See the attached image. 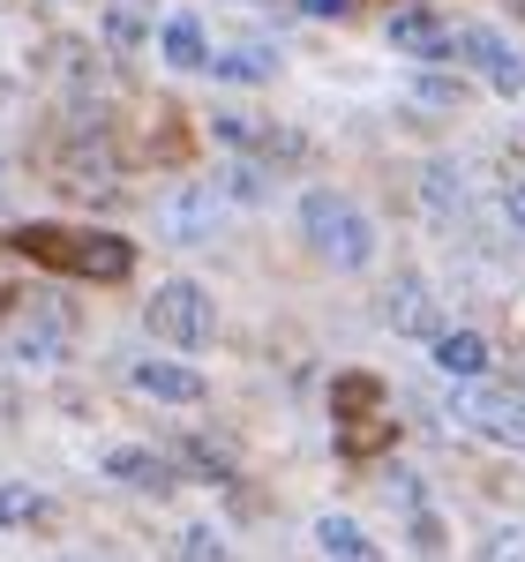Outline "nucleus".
Here are the masks:
<instances>
[{"label":"nucleus","mask_w":525,"mask_h":562,"mask_svg":"<svg viewBox=\"0 0 525 562\" xmlns=\"http://www.w3.org/2000/svg\"><path fill=\"white\" fill-rule=\"evenodd\" d=\"M383 315H391L405 338H436L443 330V307H436V285L428 278H398L391 293H383Z\"/></svg>","instance_id":"nucleus-8"},{"label":"nucleus","mask_w":525,"mask_h":562,"mask_svg":"<svg viewBox=\"0 0 525 562\" xmlns=\"http://www.w3.org/2000/svg\"><path fill=\"white\" fill-rule=\"evenodd\" d=\"M158 53H166L174 68H211V38H203L196 15H174V23L158 31Z\"/></svg>","instance_id":"nucleus-16"},{"label":"nucleus","mask_w":525,"mask_h":562,"mask_svg":"<svg viewBox=\"0 0 525 562\" xmlns=\"http://www.w3.org/2000/svg\"><path fill=\"white\" fill-rule=\"evenodd\" d=\"M60 562H121V555H98V548H76V555H60Z\"/></svg>","instance_id":"nucleus-26"},{"label":"nucleus","mask_w":525,"mask_h":562,"mask_svg":"<svg viewBox=\"0 0 525 562\" xmlns=\"http://www.w3.org/2000/svg\"><path fill=\"white\" fill-rule=\"evenodd\" d=\"M450 53L473 60L503 98H518V90H525V60H518V45L503 38V31H488V23H458V31H450Z\"/></svg>","instance_id":"nucleus-6"},{"label":"nucleus","mask_w":525,"mask_h":562,"mask_svg":"<svg viewBox=\"0 0 525 562\" xmlns=\"http://www.w3.org/2000/svg\"><path fill=\"white\" fill-rule=\"evenodd\" d=\"M413 98H421L428 113H450V105H466V90L450 83V76H421V90H413Z\"/></svg>","instance_id":"nucleus-21"},{"label":"nucleus","mask_w":525,"mask_h":562,"mask_svg":"<svg viewBox=\"0 0 525 562\" xmlns=\"http://www.w3.org/2000/svg\"><path fill=\"white\" fill-rule=\"evenodd\" d=\"M15 352L23 360H60V315H45V323H23V338H15Z\"/></svg>","instance_id":"nucleus-19"},{"label":"nucleus","mask_w":525,"mask_h":562,"mask_svg":"<svg viewBox=\"0 0 525 562\" xmlns=\"http://www.w3.org/2000/svg\"><path fill=\"white\" fill-rule=\"evenodd\" d=\"M180 555H188V562H225V548L203 532V525H188V532H180Z\"/></svg>","instance_id":"nucleus-22"},{"label":"nucleus","mask_w":525,"mask_h":562,"mask_svg":"<svg viewBox=\"0 0 525 562\" xmlns=\"http://www.w3.org/2000/svg\"><path fill=\"white\" fill-rule=\"evenodd\" d=\"M45 518V495L23 487V480H0V532H23V525Z\"/></svg>","instance_id":"nucleus-17"},{"label":"nucleus","mask_w":525,"mask_h":562,"mask_svg":"<svg viewBox=\"0 0 525 562\" xmlns=\"http://www.w3.org/2000/svg\"><path fill=\"white\" fill-rule=\"evenodd\" d=\"M331 413H338V450L346 458H376L391 442V413H383V383L376 375H338Z\"/></svg>","instance_id":"nucleus-4"},{"label":"nucleus","mask_w":525,"mask_h":562,"mask_svg":"<svg viewBox=\"0 0 525 562\" xmlns=\"http://www.w3.org/2000/svg\"><path fill=\"white\" fill-rule=\"evenodd\" d=\"M315 548H323V562H383V548H376L353 518H338V510L315 518Z\"/></svg>","instance_id":"nucleus-13"},{"label":"nucleus","mask_w":525,"mask_h":562,"mask_svg":"<svg viewBox=\"0 0 525 562\" xmlns=\"http://www.w3.org/2000/svg\"><path fill=\"white\" fill-rule=\"evenodd\" d=\"M391 45L413 53V60H443V53H450V31H443V15H428V8H398L391 15Z\"/></svg>","instance_id":"nucleus-10"},{"label":"nucleus","mask_w":525,"mask_h":562,"mask_svg":"<svg viewBox=\"0 0 525 562\" xmlns=\"http://www.w3.org/2000/svg\"><path fill=\"white\" fill-rule=\"evenodd\" d=\"M143 38H150L143 8H105V45H121V53H129V45H143Z\"/></svg>","instance_id":"nucleus-20"},{"label":"nucleus","mask_w":525,"mask_h":562,"mask_svg":"<svg viewBox=\"0 0 525 562\" xmlns=\"http://www.w3.org/2000/svg\"><path fill=\"white\" fill-rule=\"evenodd\" d=\"M143 323H150L158 346L203 352V346H211V330H219V307H211V293H203L196 278H166V285L150 293V307H143Z\"/></svg>","instance_id":"nucleus-3"},{"label":"nucleus","mask_w":525,"mask_h":562,"mask_svg":"<svg viewBox=\"0 0 525 562\" xmlns=\"http://www.w3.org/2000/svg\"><path fill=\"white\" fill-rule=\"evenodd\" d=\"M211 188H219V195H241V203H262V195H270V173H262L256 158H225Z\"/></svg>","instance_id":"nucleus-18"},{"label":"nucleus","mask_w":525,"mask_h":562,"mask_svg":"<svg viewBox=\"0 0 525 562\" xmlns=\"http://www.w3.org/2000/svg\"><path fill=\"white\" fill-rule=\"evenodd\" d=\"M105 480H121V487H143V495H166V487H174V465H166L158 450L129 442V450H113V458H105Z\"/></svg>","instance_id":"nucleus-11"},{"label":"nucleus","mask_w":525,"mask_h":562,"mask_svg":"<svg viewBox=\"0 0 525 562\" xmlns=\"http://www.w3.org/2000/svg\"><path fill=\"white\" fill-rule=\"evenodd\" d=\"M211 68H219L225 83H262V76H278V45L241 38V45H225V53H211Z\"/></svg>","instance_id":"nucleus-15"},{"label":"nucleus","mask_w":525,"mask_h":562,"mask_svg":"<svg viewBox=\"0 0 525 562\" xmlns=\"http://www.w3.org/2000/svg\"><path fill=\"white\" fill-rule=\"evenodd\" d=\"M503 217L525 233V180H511V188H503Z\"/></svg>","instance_id":"nucleus-24"},{"label":"nucleus","mask_w":525,"mask_h":562,"mask_svg":"<svg viewBox=\"0 0 525 562\" xmlns=\"http://www.w3.org/2000/svg\"><path fill=\"white\" fill-rule=\"evenodd\" d=\"M308 15H353V0H301Z\"/></svg>","instance_id":"nucleus-25"},{"label":"nucleus","mask_w":525,"mask_h":562,"mask_svg":"<svg viewBox=\"0 0 525 562\" xmlns=\"http://www.w3.org/2000/svg\"><path fill=\"white\" fill-rule=\"evenodd\" d=\"M129 375H135V390L158 397V405H203V375L180 368V360H135Z\"/></svg>","instance_id":"nucleus-9"},{"label":"nucleus","mask_w":525,"mask_h":562,"mask_svg":"<svg viewBox=\"0 0 525 562\" xmlns=\"http://www.w3.org/2000/svg\"><path fill=\"white\" fill-rule=\"evenodd\" d=\"M421 203H428L436 225H458V217H466V173H458L450 158H436V166L421 173Z\"/></svg>","instance_id":"nucleus-14"},{"label":"nucleus","mask_w":525,"mask_h":562,"mask_svg":"<svg viewBox=\"0 0 525 562\" xmlns=\"http://www.w3.org/2000/svg\"><path fill=\"white\" fill-rule=\"evenodd\" d=\"M219 225H225V195L219 188H180L174 203H166V240H180V248L211 240Z\"/></svg>","instance_id":"nucleus-7"},{"label":"nucleus","mask_w":525,"mask_h":562,"mask_svg":"<svg viewBox=\"0 0 525 562\" xmlns=\"http://www.w3.org/2000/svg\"><path fill=\"white\" fill-rule=\"evenodd\" d=\"M428 352H436L443 375H458V383H473V375L488 368V338L481 330H450V323H443L436 338H428Z\"/></svg>","instance_id":"nucleus-12"},{"label":"nucleus","mask_w":525,"mask_h":562,"mask_svg":"<svg viewBox=\"0 0 525 562\" xmlns=\"http://www.w3.org/2000/svg\"><path fill=\"white\" fill-rule=\"evenodd\" d=\"M301 233H308V248L323 262H338V270H360V262L376 256V225L338 188H308L301 195Z\"/></svg>","instance_id":"nucleus-2"},{"label":"nucleus","mask_w":525,"mask_h":562,"mask_svg":"<svg viewBox=\"0 0 525 562\" xmlns=\"http://www.w3.org/2000/svg\"><path fill=\"white\" fill-rule=\"evenodd\" d=\"M488 562H525V532H495L488 540Z\"/></svg>","instance_id":"nucleus-23"},{"label":"nucleus","mask_w":525,"mask_h":562,"mask_svg":"<svg viewBox=\"0 0 525 562\" xmlns=\"http://www.w3.org/2000/svg\"><path fill=\"white\" fill-rule=\"evenodd\" d=\"M15 248L53 262V270H76V278H129L135 270V248L98 233V225H83V233H68V225H15Z\"/></svg>","instance_id":"nucleus-1"},{"label":"nucleus","mask_w":525,"mask_h":562,"mask_svg":"<svg viewBox=\"0 0 525 562\" xmlns=\"http://www.w3.org/2000/svg\"><path fill=\"white\" fill-rule=\"evenodd\" d=\"M450 413H458V420H466L473 435H488V442H503V450H525V397H518V390L466 383L458 397H450Z\"/></svg>","instance_id":"nucleus-5"}]
</instances>
